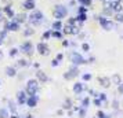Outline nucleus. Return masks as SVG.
I'll list each match as a JSON object with an SVG mask.
<instances>
[{
	"label": "nucleus",
	"mask_w": 123,
	"mask_h": 118,
	"mask_svg": "<svg viewBox=\"0 0 123 118\" xmlns=\"http://www.w3.org/2000/svg\"><path fill=\"white\" fill-rule=\"evenodd\" d=\"M62 28H64V23L60 19H55L54 22L51 23V29L53 30H62Z\"/></svg>",
	"instance_id": "obj_18"
},
{
	"label": "nucleus",
	"mask_w": 123,
	"mask_h": 118,
	"mask_svg": "<svg viewBox=\"0 0 123 118\" xmlns=\"http://www.w3.org/2000/svg\"><path fill=\"white\" fill-rule=\"evenodd\" d=\"M69 61L72 65H76V66H80V65H86L87 63V59H84L82 54H79L76 51H72L71 54H69Z\"/></svg>",
	"instance_id": "obj_5"
},
{
	"label": "nucleus",
	"mask_w": 123,
	"mask_h": 118,
	"mask_svg": "<svg viewBox=\"0 0 123 118\" xmlns=\"http://www.w3.org/2000/svg\"><path fill=\"white\" fill-rule=\"evenodd\" d=\"M82 78H83V81H90V80H91V74L90 73H84L83 76H82Z\"/></svg>",
	"instance_id": "obj_39"
},
{
	"label": "nucleus",
	"mask_w": 123,
	"mask_h": 118,
	"mask_svg": "<svg viewBox=\"0 0 123 118\" xmlns=\"http://www.w3.org/2000/svg\"><path fill=\"white\" fill-rule=\"evenodd\" d=\"M51 30H53V29H51ZM51 37H54V39H57V40H62L64 33H62V30H53V32H51Z\"/></svg>",
	"instance_id": "obj_21"
},
{
	"label": "nucleus",
	"mask_w": 123,
	"mask_h": 118,
	"mask_svg": "<svg viewBox=\"0 0 123 118\" xmlns=\"http://www.w3.org/2000/svg\"><path fill=\"white\" fill-rule=\"evenodd\" d=\"M83 91H89L87 87H86L83 82H76V84H73V92H75L76 95H80Z\"/></svg>",
	"instance_id": "obj_15"
},
{
	"label": "nucleus",
	"mask_w": 123,
	"mask_h": 118,
	"mask_svg": "<svg viewBox=\"0 0 123 118\" xmlns=\"http://www.w3.org/2000/svg\"><path fill=\"white\" fill-rule=\"evenodd\" d=\"M37 103H39V96H37V93L36 95H31L28 96V100H26V106L28 107H36L37 106Z\"/></svg>",
	"instance_id": "obj_11"
},
{
	"label": "nucleus",
	"mask_w": 123,
	"mask_h": 118,
	"mask_svg": "<svg viewBox=\"0 0 123 118\" xmlns=\"http://www.w3.org/2000/svg\"><path fill=\"white\" fill-rule=\"evenodd\" d=\"M40 89V84H39V81L36 78L33 80H28V82H26V88H25V92L28 93V96L31 95H36L37 92H39Z\"/></svg>",
	"instance_id": "obj_4"
},
{
	"label": "nucleus",
	"mask_w": 123,
	"mask_h": 118,
	"mask_svg": "<svg viewBox=\"0 0 123 118\" xmlns=\"http://www.w3.org/2000/svg\"><path fill=\"white\" fill-rule=\"evenodd\" d=\"M79 74H80V72H79V66L72 65V66L69 67V70L64 74V78H65V80H73L75 77H78Z\"/></svg>",
	"instance_id": "obj_7"
},
{
	"label": "nucleus",
	"mask_w": 123,
	"mask_h": 118,
	"mask_svg": "<svg viewBox=\"0 0 123 118\" xmlns=\"http://www.w3.org/2000/svg\"><path fill=\"white\" fill-rule=\"evenodd\" d=\"M62 47H65V48H67V47H69V44H71V43H69V41H68V40H62Z\"/></svg>",
	"instance_id": "obj_44"
},
{
	"label": "nucleus",
	"mask_w": 123,
	"mask_h": 118,
	"mask_svg": "<svg viewBox=\"0 0 123 118\" xmlns=\"http://www.w3.org/2000/svg\"><path fill=\"white\" fill-rule=\"evenodd\" d=\"M26 100H28V93L25 91H18L17 92V103L19 106H24L26 104Z\"/></svg>",
	"instance_id": "obj_10"
},
{
	"label": "nucleus",
	"mask_w": 123,
	"mask_h": 118,
	"mask_svg": "<svg viewBox=\"0 0 123 118\" xmlns=\"http://www.w3.org/2000/svg\"><path fill=\"white\" fill-rule=\"evenodd\" d=\"M58 65H60V61H58V59H53V61H51V66H53V67H57Z\"/></svg>",
	"instance_id": "obj_42"
},
{
	"label": "nucleus",
	"mask_w": 123,
	"mask_h": 118,
	"mask_svg": "<svg viewBox=\"0 0 123 118\" xmlns=\"http://www.w3.org/2000/svg\"><path fill=\"white\" fill-rule=\"evenodd\" d=\"M97 117H98V118H109V115L104 114L102 111H98V113H97Z\"/></svg>",
	"instance_id": "obj_41"
},
{
	"label": "nucleus",
	"mask_w": 123,
	"mask_h": 118,
	"mask_svg": "<svg viewBox=\"0 0 123 118\" xmlns=\"http://www.w3.org/2000/svg\"><path fill=\"white\" fill-rule=\"evenodd\" d=\"M62 33L65 34V36H69V34H79L80 33V28H79L78 25H76V26H71V25L65 23V26L62 28Z\"/></svg>",
	"instance_id": "obj_9"
},
{
	"label": "nucleus",
	"mask_w": 123,
	"mask_h": 118,
	"mask_svg": "<svg viewBox=\"0 0 123 118\" xmlns=\"http://www.w3.org/2000/svg\"><path fill=\"white\" fill-rule=\"evenodd\" d=\"M108 1H112V0H108Z\"/></svg>",
	"instance_id": "obj_53"
},
{
	"label": "nucleus",
	"mask_w": 123,
	"mask_h": 118,
	"mask_svg": "<svg viewBox=\"0 0 123 118\" xmlns=\"http://www.w3.org/2000/svg\"><path fill=\"white\" fill-rule=\"evenodd\" d=\"M1 14H3V10L0 8V21H1Z\"/></svg>",
	"instance_id": "obj_50"
},
{
	"label": "nucleus",
	"mask_w": 123,
	"mask_h": 118,
	"mask_svg": "<svg viewBox=\"0 0 123 118\" xmlns=\"http://www.w3.org/2000/svg\"><path fill=\"white\" fill-rule=\"evenodd\" d=\"M0 118H10V113L7 108H4V107L0 108Z\"/></svg>",
	"instance_id": "obj_24"
},
{
	"label": "nucleus",
	"mask_w": 123,
	"mask_h": 118,
	"mask_svg": "<svg viewBox=\"0 0 123 118\" xmlns=\"http://www.w3.org/2000/svg\"><path fill=\"white\" fill-rule=\"evenodd\" d=\"M78 14H87V7L80 4V7L78 8Z\"/></svg>",
	"instance_id": "obj_34"
},
{
	"label": "nucleus",
	"mask_w": 123,
	"mask_h": 118,
	"mask_svg": "<svg viewBox=\"0 0 123 118\" xmlns=\"http://www.w3.org/2000/svg\"><path fill=\"white\" fill-rule=\"evenodd\" d=\"M68 15V8L64 4H55L54 6V10H53V17L55 19H60L62 21L64 18H67Z\"/></svg>",
	"instance_id": "obj_3"
},
{
	"label": "nucleus",
	"mask_w": 123,
	"mask_h": 118,
	"mask_svg": "<svg viewBox=\"0 0 123 118\" xmlns=\"http://www.w3.org/2000/svg\"><path fill=\"white\" fill-rule=\"evenodd\" d=\"M14 21L18 22L19 25H22L28 21V15L25 14V12H19V14H15V17H14Z\"/></svg>",
	"instance_id": "obj_16"
},
{
	"label": "nucleus",
	"mask_w": 123,
	"mask_h": 118,
	"mask_svg": "<svg viewBox=\"0 0 123 118\" xmlns=\"http://www.w3.org/2000/svg\"><path fill=\"white\" fill-rule=\"evenodd\" d=\"M55 59H58V61L61 62L62 59H64V54H57V58H55Z\"/></svg>",
	"instance_id": "obj_45"
},
{
	"label": "nucleus",
	"mask_w": 123,
	"mask_h": 118,
	"mask_svg": "<svg viewBox=\"0 0 123 118\" xmlns=\"http://www.w3.org/2000/svg\"><path fill=\"white\" fill-rule=\"evenodd\" d=\"M97 97H98V99H100V100L102 102V103H106V95L104 93V92L98 93V95H97Z\"/></svg>",
	"instance_id": "obj_35"
},
{
	"label": "nucleus",
	"mask_w": 123,
	"mask_h": 118,
	"mask_svg": "<svg viewBox=\"0 0 123 118\" xmlns=\"http://www.w3.org/2000/svg\"><path fill=\"white\" fill-rule=\"evenodd\" d=\"M7 33H8V30H7V29H4L3 28V30H1V32H0V39L1 40H4L7 37Z\"/></svg>",
	"instance_id": "obj_37"
},
{
	"label": "nucleus",
	"mask_w": 123,
	"mask_h": 118,
	"mask_svg": "<svg viewBox=\"0 0 123 118\" xmlns=\"http://www.w3.org/2000/svg\"><path fill=\"white\" fill-rule=\"evenodd\" d=\"M113 14H115V12H113V10H112L111 7H104V8H102V15H104V17L111 18Z\"/></svg>",
	"instance_id": "obj_20"
},
{
	"label": "nucleus",
	"mask_w": 123,
	"mask_h": 118,
	"mask_svg": "<svg viewBox=\"0 0 123 118\" xmlns=\"http://www.w3.org/2000/svg\"><path fill=\"white\" fill-rule=\"evenodd\" d=\"M79 3H80V4H82V6L90 7V6H91V3H93V0H80V1H79Z\"/></svg>",
	"instance_id": "obj_36"
},
{
	"label": "nucleus",
	"mask_w": 123,
	"mask_h": 118,
	"mask_svg": "<svg viewBox=\"0 0 123 118\" xmlns=\"http://www.w3.org/2000/svg\"><path fill=\"white\" fill-rule=\"evenodd\" d=\"M98 82H100L104 88H109L111 87V78L109 77H98Z\"/></svg>",
	"instance_id": "obj_17"
},
{
	"label": "nucleus",
	"mask_w": 123,
	"mask_h": 118,
	"mask_svg": "<svg viewBox=\"0 0 123 118\" xmlns=\"http://www.w3.org/2000/svg\"><path fill=\"white\" fill-rule=\"evenodd\" d=\"M113 18H115V22L123 23V11L122 12H115V14H113Z\"/></svg>",
	"instance_id": "obj_23"
},
{
	"label": "nucleus",
	"mask_w": 123,
	"mask_h": 118,
	"mask_svg": "<svg viewBox=\"0 0 123 118\" xmlns=\"http://www.w3.org/2000/svg\"><path fill=\"white\" fill-rule=\"evenodd\" d=\"M1 58H3V52H1V51H0V59H1Z\"/></svg>",
	"instance_id": "obj_51"
},
{
	"label": "nucleus",
	"mask_w": 123,
	"mask_h": 118,
	"mask_svg": "<svg viewBox=\"0 0 123 118\" xmlns=\"http://www.w3.org/2000/svg\"><path fill=\"white\" fill-rule=\"evenodd\" d=\"M22 7L25 11H33L36 8V3H35V0H24Z\"/></svg>",
	"instance_id": "obj_12"
},
{
	"label": "nucleus",
	"mask_w": 123,
	"mask_h": 118,
	"mask_svg": "<svg viewBox=\"0 0 123 118\" xmlns=\"http://www.w3.org/2000/svg\"><path fill=\"white\" fill-rule=\"evenodd\" d=\"M3 12L6 14V17L8 18V19H14V17H15V12L12 10L11 4H7V6L3 7Z\"/></svg>",
	"instance_id": "obj_14"
},
{
	"label": "nucleus",
	"mask_w": 123,
	"mask_h": 118,
	"mask_svg": "<svg viewBox=\"0 0 123 118\" xmlns=\"http://www.w3.org/2000/svg\"><path fill=\"white\" fill-rule=\"evenodd\" d=\"M93 103H94V104H95L97 107H101V104H102V102H101L100 99H98V97H95L94 100H93Z\"/></svg>",
	"instance_id": "obj_40"
},
{
	"label": "nucleus",
	"mask_w": 123,
	"mask_h": 118,
	"mask_svg": "<svg viewBox=\"0 0 123 118\" xmlns=\"http://www.w3.org/2000/svg\"><path fill=\"white\" fill-rule=\"evenodd\" d=\"M33 34H35V29H32V28H26L24 30V36H25V37H31V36H33Z\"/></svg>",
	"instance_id": "obj_26"
},
{
	"label": "nucleus",
	"mask_w": 123,
	"mask_h": 118,
	"mask_svg": "<svg viewBox=\"0 0 123 118\" xmlns=\"http://www.w3.org/2000/svg\"><path fill=\"white\" fill-rule=\"evenodd\" d=\"M62 107H64L65 110H69V108H72V100H71L69 97H68V99H65V102H64Z\"/></svg>",
	"instance_id": "obj_29"
},
{
	"label": "nucleus",
	"mask_w": 123,
	"mask_h": 118,
	"mask_svg": "<svg viewBox=\"0 0 123 118\" xmlns=\"http://www.w3.org/2000/svg\"><path fill=\"white\" fill-rule=\"evenodd\" d=\"M19 52H22V54H25L26 56H32L35 52V45L32 41H29V40H26V41H24L22 44L19 45Z\"/></svg>",
	"instance_id": "obj_6"
},
{
	"label": "nucleus",
	"mask_w": 123,
	"mask_h": 118,
	"mask_svg": "<svg viewBox=\"0 0 123 118\" xmlns=\"http://www.w3.org/2000/svg\"><path fill=\"white\" fill-rule=\"evenodd\" d=\"M8 107H10V111L12 113V114H17V106H15V103L12 100H10V103H8Z\"/></svg>",
	"instance_id": "obj_31"
},
{
	"label": "nucleus",
	"mask_w": 123,
	"mask_h": 118,
	"mask_svg": "<svg viewBox=\"0 0 123 118\" xmlns=\"http://www.w3.org/2000/svg\"><path fill=\"white\" fill-rule=\"evenodd\" d=\"M10 118H19V117H18L17 114H11V115H10Z\"/></svg>",
	"instance_id": "obj_48"
},
{
	"label": "nucleus",
	"mask_w": 123,
	"mask_h": 118,
	"mask_svg": "<svg viewBox=\"0 0 123 118\" xmlns=\"http://www.w3.org/2000/svg\"><path fill=\"white\" fill-rule=\"evenodd\" d=\"M33 67H35V69H39L40 65H39V63H33Z\"/></svg>",
	"instance_id": "obj_47"
},
{
	"label": "nucleus",
	"mask_w": 123,
	"mask_h": 118,
	"mask_svg": "<svg viewBox=\"0 0 123 118\" xmlns=\"http://www.w3.org/2000/svg\"><path fill=\"white\" fill-rule=\"evenodd\" d=\"M17 66L18 67H26V66H29V63L26 59H19V61H17Z\"/></svg>",
	"instance_id": "obj_28"
},
{
	"label": "nucleus",
	"mask_w": 123,
	"mask_h": 118,
	"mask_svg": "<svg viewBox=\"0 0 123 118\" xmlns=\"http://www.w3.org/2000/svg\"><path fill=\"white\" fill-rule=\"evenodd\" d=\"M43 21H44V14L40 11V10H36L35 8L33 11H31V14L28 15V22L32 26H39V25H42Z\"/></svg>",
	"instance_id": "obj_1"
},
{
	"label": "nucleus",
	"mask_w": 123,
	"mask_h": 118,
	"mask_svg": "<svg viewBox=\"0 0 123 118\" xmlns=\"http://www.w3.org/2000/svg\"><path fill=\"white\" fill-rule=\"evenodd\" d=\"M111 82H112V84L119 85L120 82H122V78H120V76H119L117 73H115V74H113V76L111 77Z\"/></svg>",
	"instance_id": "obj_22"
},
{
	"label": "nucleus",
	"mask_w": 123,
	"mask_h": 118,
	"mask_svg": "<svg viewBox=\"0 0 123 118\" xmlns=\"http://www.w3.org/2000/svg\"><path fill=\"white\" fill-rule=\"evenodd\" d=\"M89 106H90V99L89 97H84L83 100H82V107L83 108H87Z\"/></svg>",
	"instance_id": "obj_33"
},
{
	"label": "nucleus",
	"mask_w": 123,
	"mask_h": 118,
	"mask_svg": "<svg viewBox=\"0 0 123 118\" xmlns=\"http://www.w3.org/2000/svg\"><path fill=\"white\" fill-rule=\"evenodd\" d=\"M67 23H68V25H71V26H76V25H78V19H76V17L68 18Z\"/></svg>",
	"instance_id": "obj_30"
},
{
	"label": "nucleus",
	"mask_w": 123,
	"mask_h": 118,
	"mask_svg": "<svg viewBox=\"0 0 123 118\" xmlns=\"http://www.w3.org/2000/svg\"><path fill=\"white\" fill-rule=\"evenodd\" d=\"M82 50H83L84 52H89L90 51V44L89 43H83V44H82Z\"/></svg>",
	"instance_id": "obj_38"
},
{
	"label": "nucleus",
	"mask_w": 123,
	"mask_h": 118,
	"mask_svg": "<svg viewBox=\"0 0 123 118\" xmlns=\"http://www.w3.org/2000/svg\"><path fill=\"white\" fill-rule=\"evenodd\" d=\"M22 118H33V115H31V114H28V115H25V117H22Z\"/></svg>",
	"instance_id": "obj_49"
},
{
	"label": "nucleus",
	"mask_w": 123,
	"mask_h": 118,
	"mask_svg": "<svg viewBox=\"0 0 123 118\" xmlns=\"http://www.w3.org/2000/svg\"><path fill=\"white\" fill-rule=\"evenodd\" d=\"M6 74L8 77H15L17 76V69L14 66H7L6 67Z\"/></svg>",
	"instance_id": "obj_19"
},
{
	"label": "nucleus",
	"mask_w": 123,
	"mask_h": 118,
	"mask_svg": "<svg viewBox=\"0 0 123 118\" xmlns=\"http://www.w3.org/2000/svg\"><path fill=\"white\" fill-rule=\"evenodd\" d=\"M76 19H78L79 23H83L87 21V14H78L76 15Z\"/></svg>",
	"instance_id": "obj_25"
},
{
	"label": "nucleus",
	"mask_w": 123,
	"mask_h": 118,
	"mask_svg": "<svg viewBox=\"0 0 123 118\" xmlns=\"http://www.w3.org/2000/svg\"><path fill=\"white\" fill-rule=\"evenodd\" d=\"M36 80H37L39 82H42V84H46V82L49 81V76H47L43 70H37V72H36Z\"/></svg>",
	"instance_id": "obj_13"
},
{
	"label": "nucleus",
	"mask_w": 123,
	"mask_h": 118,
	"mask_svg": "<svg viewBox=\"0 0 123 118\" xmlns=\"http://www.w3.org/2000/svg\"><path fill=\"white\" fill-rule=\"evenodd\" d=\"M51 32H53L51 29L44 30V32H43V34H42V40H49V39H50V37H51Z\"/></svg>",
	"instance_id": "obj_27"
},
{
	"label": "nucleus",
	"mask_w": 123,
	"mask_h": 118,
	"mask_svg": "<svg viewBox=\"0 0 123 118\" xmlns=\"http://www.w3.org/2000/svg\"><path fill=\"white\" fill-rule=\"evenodd\" d=\"M18 52H19V48H11V50L8 51V55L11 56V58H14V56L18 55Z\"/></svg>",
	"instance_id": "obj_32"
},
{
	"label": "nucleus",
	"mask_w": 123,
	"mask_h": 118,
	"mask_svg": "<svg viewBox=\"0 0 123 118\" xmlns=\"http://www.w3.org/2000/svg\"><path fill=\"white\" fill-rule=\"evenodd\" d=\"M78 1H80V0H78Z\"/></svg>",
	"instance_id": "obj_54"
},
{
	"label": "nucleus",
	"mask_w": 123,
	"mask_h": 118,
	"mask_svg": "<svg viewBox=\"0 0 123 118\" xmlns=\"http://www.w3.org/2000/svg\"><path fill=\"white\" fill-rule=\"evenodd\" d=\"M117 92H119L120 95H123V82H120V84L117 85Z\"/></svg>",
	"instance_id": "obj_43"
},
{
	"label": "nucleus",
	"mask_w": 123,
	"mask_h": 118,
	"mask_svg": "<svg viewBox=\"0 0 123 118\" xmlns=\"http://www.w3.org/2000/svg\"><path fill=\"white\" fill-rule=\"evenodd\" d=\"M1 44H3V40L0 39V45H1Z\"/></svg>",
	"instance_id": "obj_52"
},
{
	"label": "nucleus",
	"mask_w": 123,
	"mask_h": 118,
	"mask_svg": "<svg viewBox=\"0 0 123 118\" xmlns=\"http://www.w3.org/2000/svg\"><path fill=\"white\" fill-rule=\"evenodd\" d=\"M36 51H37V52H39V55H42V56L50 55V47L46 44L44 41L37 43V45H36Z\"/></svg>",
	"instance_id": "obj_8"
},
{
	"label": "nucleus",
	"mask_w": 123,
	"mask_h": 118,
	"mask_svg": "<svg viewBox=\"0 0 123 118\" xmlns=\"http://www.w3.org/2000/svg\"><path fill=\"white\" fill-rule=\"evenodd\" d=\"M95 19L100 22L101 28L104 29V30H106V32H109V30H113V29H115V22H113V21H111L109 18L104 17V15H97V17H95Z\"/></svg>",
	"instance_id": "obj_2"
},
{
	"label": "nucleus",
	"mask_w": 123,
	"mask_h": 118,
	"mask_svg": "<svg viewBox=\"0 0 123 118\" xmlns=\"http://www.w3.org/2000/svg\"><path fill=\"white\" fill-rule=\"evenodd\" d=\"M94 61H95L94 56H90L89 59H87V63H94Z\"/></svg>",
	"instance_id": "obj_46"
}]
</instances>
